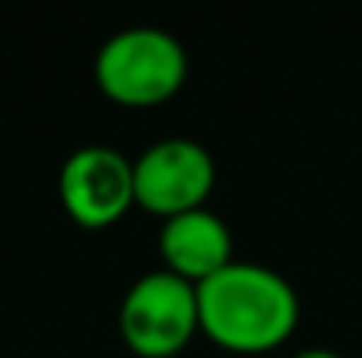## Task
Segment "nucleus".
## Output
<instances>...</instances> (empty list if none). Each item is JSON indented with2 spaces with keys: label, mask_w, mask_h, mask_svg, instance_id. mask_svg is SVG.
I'll use <instances>...</instances> for the list:
<instances>
[{
  "label": "nucleus",
  "mask_w": 362,
  "mask_h": 358,
  "mask_svg": "<svg viewBox=\"0 0 362 358\" xmlns=\"http://www.w3.org/2000/svg\"><path fill=\"white\" fill-rule=\"evenodd\" d=\"M201 334L233 355L278 352L299 327V295L292 281L264 263L233 260L197 285Z\"/></svg>",
  "instance_id": "f257e3e1"
},
{
  "label": "nucleus",
  "mask_w": 362,
  "mask_h": 358,
  "mask_svg": "<svg viewBox=\"0 0 362 358\" xmlns=\"http://www.w3.org/2000/svg\"><path fill=\"white\" fill-rule=\"evenodd\" d=\"M95 85L123 109H151L180 95L187 85L183 42L155 25H134L110 35L95 53Z\"/></svg>",
  "instance_id": "f03ea898"
},
{
  "label": "nucleus",
  "mask_w": 362,
  "mask_h": 358,
  "mask_svg": "<svg viewBox=\"0 0 362 358\" xmlns=\"http://www.w3.org/2000/svg\"><path fill=\"white\" fill-rule=\"evenodd\" d=\"M197 334V285L158 267L127 288L120 302V338L137 358H173Z\"/></svg>",
  "instance_id": "7ed1b4c3"
},
{
  "label": "nucleus",
  "mask_w": 362,
  "mask_h": 358,
  "mask_svg": "<svg viewBox=\"0 0 362 358\" xmlns=\"http://www.w3.org/2000/svg\"><path fill=\"white\" fill-rule=\"evenodd\" d=\"M215 158L201 141L162 137L134 158V204L162 222L208 208Z\"/></svg>",
  "instance_id": "20e7f679"
},
{
  "label": "nucleus",
  "mask_w": 362,
  "mask_h": 358,
  "mask_svg": "<svg viewBox=\"0 0 362 358\" xmlns=\"http://www.w3.org/2000/svg\"><path fill=\"white\" fill-rule=\"evenodd\" d=\"M60 204L78 229L103 232L134 204V162L110 144L78 148L60 169Z\"/></svg>",
  "instance_id": "39448f33"
},
{
  "label": "nucleus",
  "mask_w": 362,
  "mask_h": 358,
  "mask_svg": "<svg viewBox=\"0 0 362 358\" xmlns=\"http://www.w3.org/2000/svg\"><path fill=\"white\" fill-rule=\"evenodd\" d=\"M158 260H162V270L190 285H204L208 278H215L236 260L233 232L211 208L176 215L162 222L158 229Z\"/></svg>",
  "instance_id": "423d86ee"
},
{
  "label": "nucleus",
  "mask_w": 362,
  "mask_h": 358,
  "mask_svg": "<svg viewBox=\"0 0 362 358\" xmlns=\"http://www.w3.org/2000/svg\"><path fill=\"white\" fill-rule=\"evenodd\" d=\"M292 358H345V355H338L331 348H306V352H299V355H292Z\"/></svg>",
  "instance_id": "0eeeda50"
}]
</instances>
